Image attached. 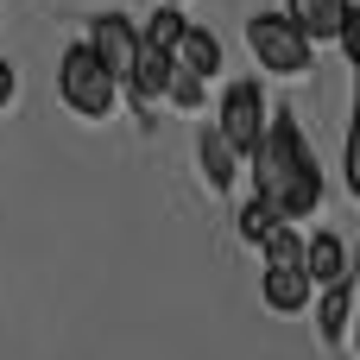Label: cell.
Segmentation results:
<instances>
[{"label":"cell","mask_w":360,"mask_h":360,"mask_svg":"<svg viewBox=\"0 0 360 360\" xmlns=\"http://www.w3.org/2000/svg\"><path fill=\"white\" fill-rule=\"evenodd\" d=\"M247 171H253V196L278 221L304 228L323 209V165H316V152H310V139H304V127H297L291 108L266 114V133L247 152Z\"/></svg>","instance_id":"cell-1"},{"label":"cell","mask_w":360,"mask_h":360,"mask_svg":"<svg viewBox=\"0 0 360 360\" xmlns=\"http://www.w3.org/2000/svg\"><path fill=\"white\" fill-rule=\"evenodd\" d=\"M57 95H63V108L76 120H114V108H120V89L95 63L89 44H63V57H57Z\"/></svg>","instance_id":"cell-2"},{"label":"cell","mask_w":360,"mask_h":360,"mask_svg":"<svg viewBox=\"0 0 360 360\" xmlns=\"http://www.w3.org/2000/svg\"><path fill=\"white\" fill-rule=\"evenodd\" d=\"M247 51H253V63L272 70V76H304V70L316 63V44H310L285 13H253V19H247Z\"/></svg>","instance_id":"cell-3"},{"label":"cell","mask_w":360,"mask_h":360,"mask_svg":"<svg viewBox=\"0 0 360 360\" xmlns=\"http://www.w3.org/2000/svg\"><path fill=\"white\" fill-rule=\"evenodd\" d=\"M266 95H259V82H228L221 89V114H215V133L240 152V165H247V152L259 146V133H266Z\"/></svg>","instance_id":"cell-4"},{"label":"cell","mask_w":360,"mask_h":360,"mask_svg":"<svg viewBox=\"0 0 360 360\" xmlns=\"http://www.w3.org/2000/svg\"><path fill=\"white\" fill-rule=\"evenodd\" d=\"M82 44H89V51H95V63L114 76V89H127V76H133V57H139V25H133L127 13H95Z\"/></svg>","instance_id":"cell-5"},{"label":"cell","mask_w":360,"mask_h":360,"mask_svg":"<svg viewBox=\"0 0 360 360\" xmlns=\"http://www.w3.org/2000/svg\"><path fill=\"white\" fill-rule=\"evenodd\" d=\"M297 272L310 278V291H323V285H342L348 278V240L342 234H304V259H297Z\"/></svg>","instance_id":"cell-6"},{"label":"cell","mask_w":360,"mask_h":360,"mask_svg":"<svg viewBox=\"0 0 360 360\" xmlns=\"http://www.w3.org/2000/svg\"><path fill=\"white\" fill-rule=\"evenodd\" d=\"M310 297H316V291H310V278H304L297 266H266V272H259V304H266L272 316H304Z\"/></svg>","instance_id":"cell-7"},{"label":"cell","mask_w":360,"mask_h":360,"mask_svg":"<svg viewBox=\"0 0 360 360\" xmlns=\"http://www.w3.org/2000/svg\"><path fill=\"white\" fill-rule=\"evenodd\" d=\"M285 19L310 44H323V38H342V25L354 19V0H285Z\"/></svg>","instance_id":"cell-8"},{"label":"cell","mask_w":360,"mask_h":360,"mask_svg":"<svg viewBox=\"0 0 360 360\" xmlns=\"http://www.w3.org/2000/svg\"><path fill=\"white\" fill-rule=\"evenodd\" d=\"M171 63H177L184 76L209 82V76H221V38H215V32H202V25H184V38H177Z\"/></svg>","instance_id":"cell-9"},{"label":"cell","mask_w":360,"mask_h":360,"mask_svg":"<svg viewBox=\"0 0 360 360\" xmlns=\"http://www.w3.org/2000/svg\"><path fill=\"white\" fill-rule=\"evenodd\" d=\"M171 76H177L171 51H158V44H139V57H133V76H127V89L139 95V108H152V101H165Z\"/></svg>","instance_id":"cell-10"},{"label":"cell","mask_w":360,"mask_h":360,"mask_svg":"<svg viewBox=\"0 0 360 360\" xmlns=\"http://www.w3.org/2000/svg\"><path fill=\"white\" fill-rule=\"evenodd\" d=\"M196 165H202V184L221 196V190H234V177H240V152L215 133V127H202L196 133Z\"/></svg>","instance_id":"cell-11"},{"label":"cell","mask_w":360,"mask_h":360,"mask_svg":"<svg viewBox=\"0 0 360 360\" xmlns=\"http://www.w3.org/2000/svg\"><path fill=\"white\" fill-rule=\"evenodd\" d=\"M348 316H354V278L323 285L316 291V329H323V342H342L348 335Z\"/></svg>","instance_id":"cell-12"},{"label":"cell","mask_w":360,"mask_h":360,"mask_svg":"<svg viewBox=\"0 0 360 360\" xmlns=\"http://www.w3.org/2000/svg\"><path fill=\"white\" fill-rule=\"evenodd\" d=\"M184 6H158L146 25H139V44H158V51H177V38H184Z\"/></svg>","instance_id":"cell-13"},{"label":"cell","mask_w":360,"mask_h":360,"mask_svg":"<svg viewBox=\"0 0 360 360\" xmlns=\"http://www.w3.org/2000/svg\"><path fill=\"white\" fill-rule=\"evenodd\" d=\"M259 259H266V266H297V259H304V234H297L291 221H278V228L259 240Z\"/></svg>","instance_id":"cell-14"},{"label":"cell","mask_w":360,"mask_h":360,"mask_svg":"<svg viewBox=\"0 0 360 360\" xmlns=\"http://www.w3.org/2000/svg\"><path fill=\"white\" fill-rule=\"evenodd\" d=\"M165 101H171L177 114H202V108H209V82H196V76H184V70H177V76H171V89H165Z\"/></svg>","instance_id":"cell-15"},{"label":"cell","mask_w":360,"mask_h":360,"mask_svg":"<svg viewBox=\"0 0 360 360\" xmlns=\"http://www.w3.org/2000/svg\"><path fill=\"white\" fill-rule=\"evenodd\" d=\"M272 228H278V215H272L259 196H247V202H240V240H247V247H259Z\"/></svg>","instance_id":"cell-16"},{"label":"cell","mask_w":360,"mask_h":360,"mask_svg":"<svg viewBox=\"0 0 360 360\" xmlns=\"http://www.w3.org/2000/svg\"><path fill=\"white\" fill-rule=\"evenodd\" d=\"M13 95H19V70H13V63L0 57V114L13 108Z\"/></svg>","instance_id":"cell-17"},{"label":"cell","mask_w":360,"mask_h":360,"mask_svg":"<svg viewBox=\"0 0 360 360\" xmlns=\"http://www.w3.org/2000/svg\"><path fill=\"white\" fill-rule=\"evenodd\" d=\"M158 6H184V0H158Z\"/></svg>","instance_id":"cell-18"}]
</instances>
